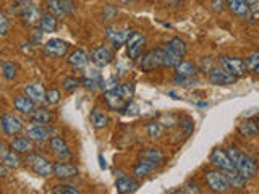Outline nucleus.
Instances as JSON below:
<instances>
[{"label": "nucleus", "mask_w": 259, "mask_h": 194, "mask_svg": "<svg viewBox=\"0 0 259 194\" xmlns=\"http://www.w3.org/2000/svg\"><path fill=\"white\" fill-rule=\"evenodd\" d=\"M225 152H227V156L230 157L233 168L237 170V172L243 178H245V180H251V178H254V175L257 173V165H256V162L253 159H251L249 156H246V154H243L237 148H229Z\"/></svg>", "instance_id": "obj_1"}, {"label": "nucleus", "mask_w": 259, "mask_h": 194, "mask_svg": "<svg viewBox=\"0 0 259 194\" xmlns=\"http://www.w3.org/2000/svg\"><path fill=\"white\" fill-rule=\"evenodd\" d=\"M26 165L32 170V173H36L39 176H51L54 173V165L51 160H47L42 156H37V154H28L26 157Z\"/></svg>", "instance_id": "obj_2"}, {"label": "nucleus", "mask_w": 259, "mask_h": 194, "mask_svg": "<svg viewBox=\"0 0 259 194\" xmlns=\"http://www.w3.org/2000/svg\"><path fill=\"white\" fill-rule=\"evenodd\" d=\"M125 44H126V52H128L130 59L138 60L141 57L143 48L146 45V37H144V34H141V32L133 31V32H130Z\"/></svg>", "instance_id": "obj_3"}, {"label": "nucleus", "mask_w": 259, "mask_h": 194, "mask_svg": "<svg viewBox=\"0 0 259 194\" xmlns=\"http://www.w3.org/2000/svg\"><path fill=\"white\" fill-rule=\"evenodd\" d=\"M204 180H206L209 188L212 189L214 192H225V191H229V188H230L229 181H227L225 173L221 172V170H210V172H207L204 175Z\"/></svg>", "instance_id": "obj_4"}, {"label": "nucleus", "mask_w": 259, "mask_h": 194, "mask_svg": "<svg viewBox=\"0 0 259 194\" xmlns=\"http://www.w3.org/2000/svg\"><path fill=\"white\" fill-rule=\"evenodd\" d=\"M219 63H221V67L224 71L230 73V75L233 76H241L245 75L246 71V67H245V62H243L241 59H238V57H227V55H222L219 57Z\"/></svg>", "instance_id": "obj_5"}, {"label": "nucleus", "mask_w": 259, "mask_h": 194, "mask_svg": "<svg viewBox=\"0 0 259 194\" xmlns=\"http://www.w3.org/2000/svg\"><path fill=\"white\" fill-rule=\"evenodd\" d=\"M70 51V44L67 40L54 37L51 40H47L44 45V54L47 57H52V59H60V57H65Z\"/></svg>", "instance_id": "obj_6"}, {"label": "nucleus", "mask_w": 259, "mask_h": 194, "mask_svg": "<svg viewBox=\"0 0 259 194\" xmlns=\"http://www.w3.org/2000/svg\"><path fill=\"white\" fill-rule=\"evenodd\" d=\"M20 18L21 21L26 24V26H39L40 18H42V13H40V8L31 4H24V7L20 8Z\"/></svg>", "instance_id": "obj_7"}, {"label": "nucleus", "mask_w": 259, "mask_h": 194, "mask_svg": "<svg viewBox=\"0 0 259 194\" xmlns=\"http://www.w3.org/2000/svg\"><path fill=\"white\" fill-rule=\"evenodd\" d=\"M113 51L109 47V45H99L91 51V60L94 65H97V67H107V65H110L113 62Z\"/></svg>", "instance_id": "obj_8"}, {"label": "nucleus", "mask_w": 259, "mask_h": 194, "mask_svg": "<svg viewBox=\"0 0 259 194\" xmlns=\"http://www.w3.org/2000/svg\"><path fill=\"white\" fill-rule=\"evenodd\" d=\"M104 102L109 105V109L115 110V112L126 109V105L130 104L125 97L121 95V92L118 91V86L104 92Z\"/></svg>", "instance_id": "obj_9"}, {"label": "nucleus", "mask_w": 259, "mask_h": 194, "mask_svg": "<svg viewBox=\"0 0 259 194\" xmlns=\"http://www.w3.org/2000/svg\"><path fill=\"white\" fill-rule=\"evenodd\" d=\"M0 126H2L5 134L15 136L23 129V121L16 115H13V113H4V115L0 117Z\"/></svg>", "instance_id": "obj_10"}, {"label": "nucleus", "mask_w": 259, "mask_h": 194, "mask_svg": "<svg viewBox=\"0 0 259 194\" xmlns=\"http://www.w3.org/2000/svg\"><path fill=\"white\" fill-rule=\"evenodd\" d=\"M164 60V48H154V51L148 52L141 60V70L143 71H151L162 65Z\"/></svg>", "instance_id": "obj_11"}, {"label": "nucleus", "mask_w": 259, "mask_h": 194, "mask_svg": "<svg viewBox=\"0 0 259 194\" xmlns=\"http://www.w3.org/2000/svg\"><path fill=\"white\" fill-rule=\"evenodd\" d=\"M54 129L49 128L47 125H32L31 128H28L26 136L32 142H44L46 139L52 136Z\"/></svg>", "instance_id": "obj_12"}, {"label": "nucleus", "mask_w": 259, "mask_h": 194, "mask_svg": "<svg viewBox=\"0 0 259 194\" xmlns=\"http://www.w3.org/2000/svg\"><path fill=\"white\" fill-rule=\"evenodd\" d=\"M209 81L215 86H229L237 83V76H233L221 68H212L209 73Z\"/></svg>", "instance_id": "obj_13"}, {"label": "nucleus", "mask_w": 259, "mask_h": 194, "mask_svg": "<svg viewBox=\"0 0 259 194\" xmlns=\"http://www.w3.org/2000/svg\"><path fill=\"white\" fill-rule=\"evenodd\" d=\"M78 173H79L78 167L68 164V162H65V160L54 165V175L57 178H60V180H70V178L78 176Z\"/></svg>", "instance_id": "obj_14"}, {"label": "nucleus", "mask_w": 259, "mask_h": 194, "mask_svg": "<svg viewBox=\"0 0 259 194\" xmlns=\"http://www.w3.org/2000/svg\"><path fill=\"white\" fill-rule=\"evenodd\" d=\"M210 162H212V164L219 170H222V172H227V170H232L233 168V164H232L230 157L227 156V152L222 151L221 148H215L212 151V154H210Z\"/></svg>", "instance_id": "obj_15"}, {"label": "nucleus", "mask_w": 259, "mask_h": 194, "mask_svg": "<svg viewBox=\"0 0 259 194\" xmlns=\"http://www.w3.org/2000/svg\"><path fill=\"white\" fill-rule=\"evenodd\" d=\"M49 144H51V149L52 152L55 154L57 157H59L60 160H70L71 159V152L68 149L67 142H65L62 137L55 136V137H51V141H49Z\"/></svg>", "instance_id": "obj_16"}, {"label": "nucleus", "mask_w": 259, "mask_h": 194, "mask_svg": "<svg viewBox=\"0 0 259 194\" xmlns=\"http://www.w3.org/2000/svg\"><path fill=\"white\" fill-rule=\"evenodd\" d=\"M130 29H113V28H107L105 29V36H107V39L112 42V45L118 48L121 44L126 42V39L130 36Z\"/></svg>", "instance_id": "obj_17"}, {"label": "nucleus", "mask_w": 259, "mask_h": 194, "mask_svg": "<svg viewBox=\"0 0 259 194\" xmlns=\"http://www.w3.org/2000/svg\"><path fill=\"white\" fill-rule=\"evenodd\" d=\"M36 102L29 99L28 95H16L15 101H13V105H15V110H18L23 115H31L32 112L36 109Z\"/></svg>", "instance_id": "obj_18"}, {"label": "nucleus", "mask_w": 259, "mask_h": 194, "mask_svg": "<svg viewBox=\"0 0 259 194\" xmlns=\"http://www.w3.org/2000/svg\"><path fill=\"white\" fill-rule=\"evenodd\" d=\"M225 4H227V7H229L230 13L238 16V18H246L251 12L245 0H225Z\"/></svg>", "instance_id": "obj_19"}, {"label": "nucleus", "mask_w": 259, "mask_h": 194, "mask_svg": "<svg viewBox=\"0 0 259 194\" xmlns=\"http://www.w3.org/2000/svg\"><path fill=\"white\" fill-rule=\"evenodd\" d=\"M10 148L18 154H29L32 151V141L28 136H16L10 142Z\"/></svg>", "instance_id": "obj_20"}, {"label": "nucleus", "mask_w": 259, "mask_h": 194, "mask_svg": "<svg viewBox=\"0 0 259 194\" xmlns=\"http://www.w3.org/2000/svg\"><path fill=\"white\" fill-rule=\"evenodd\" d=\"M24 92H26V95L29 97V99L34 101V102L46 101V89H44V86L40 84V83L26 84V86H24Z\"/></svg>", "instance_id": "obj_21"}, {"label": "nucleus", "mask_w": 259, "mask_h": 194, "mask_svg": "<svg viewBox=\"0 0 259 194\" xmlns=\"http://www.w3.org/2000/svg\"><path fill=\"white\" fill-rule=\"evenodd\" d=\"M115 186H117V191L120 194H130V192H135L138 189V183L133 180V178L125 176V175H121L118 178V180L115 181Z\"/></svg>", "instance_id": "obj_22"}, {"label": "nucleus", "mask_w": 259, "mask_h": 194, "mask_svg": "<svg viewBox=\"0 0 259 194\" xmlns=\"http://www.w3.org/2000/svg\"><path fill=\"white\" fill-rule=\"evenodd\" d=\"M68 63L75 68H84L89 63V55L81 48H76L68 55Z\"/></svg>", "instance_id": "obj_23"}, {"label": "nucleus", "mask_w": 259, "mask_h": 194, "mask_svg": "<svg viewBox=\"0 0 259 194\" xmlns=\"http://www.w3.org/2000/svg\"><path fill=\"white\" fill-rule=\"evenodd\" d=\"M157 164L156 162H151V160H146L143 159L141 162H138V164L133 167V175L136 178H141V176H146V175H149L152 170H156Z\"/></svg>", "instance_id": "obj_24"}, {"label": "nucleus", "mask_w": 259, "mask_h": 194, "mask_svg": "<svg viewBox=\"0 0 259 194\" xmlns=\"http://www.w3.org/2000/svg\"><path fill=\"white\" fill-rule=\"evenodd\" d=\"M225 176H227V181H229L230 188H235V189H243L246 184V180L243 178L237 170L232 168V170H227V172H224Z\"/></svg>", "instance_id": "obj_25"}, {"label": "nucleus", "mask_w": 259, "mask_h": 194, "mask_svg": "<svg viewBox=\"0 0 259 194\" xmlns=\"http://www.w3.org/2000/svg\"><path fill=\"white\" fill-rule=\"evenodd\" d=\"M31 120L36 125H49L52 121V113L44 107H39L31 113Z\"/></svg>", "instance_id": "obj_26"}, {"label": "nucleus", "mask_w": 259, "mask_h": 194, "mask_svg": "<svg viewBox=\"0 0 259 194\" xmlns=\"http://www.w3.org/2000/svg\"><path fill=\"white\" fill-rule=\"evenodd\" d=\"M57 26H59V23H57L55 15H52V13H44L42 15V18H40V23H39V29L40 31H42V32H55Z\"/></svg>", "instance_id": "obj_27"}, {"label": "nucleus", "mask_w": 259, "mask_h": 194, "mask_svg": "<svg viewBox=\"0 0 259 194\" xmlns=\"http://www.w3.org/2000/svg\"><path fill=\"white\" fill-rule=\"evenodd\" d=\"M237 131H238V134H241V136L251 137V136L257 134L259 128H257V123H254L253 120H245V121H241V123L238 125Z\"/></svg>", "instance_id": "obj_28"}, {"label": "nucleus", "mask_w": 259, "mask_h": 194, "mask_svg": "<svg viewBox=\"0 0 259 194\" xmlns=\"http://www.w3.org/2000/svg\"><path fill=\"white\" fill-rule=\"evenodd\" d=\"M47 2H49V8H51L52 15L62 16V15H67L68 10H71V7L67 0H47Z\"/></svg>", "instance_id": "obj_29"}, {"label": "nucleus", "mask_w": 259, "mask_h": 194, "mask_svg": "<svg viewBox=\"0 0 259 194\" xmlns=\"http://www.w3.org/2000/svg\"><path fill=\"white\" fill-rule=\"evenodd\" d=\"M91 123L94 128L101 129V128H105L109 125V117L105 115L104 112H101L99 109H93L91 110Z\"/></svg>", "instance_id": "obj_30"}, {"label": "nucleus", "mask_w": 259, "mask_h": 194, "mask_svg": "<svg viewBox=\"0 0 259 194\" xmlns=\"http://www.w3.org/2000/svg\"><path fill=\"white\" fill-rule=\"evenodd\" d=\"M168 51H172L174 54H177L178 57H185L186 52H188V47H186L185 40H182L180 37H174L170 39V42L167 44Z\"/></svg>", "instance_id": "obj_31"}, {"label": "nucleus", "mask_w": 259, "mask_h": 194, "mask_svg": "<svg viewBox=\"0 0 259 194\" xmlns=\"http://www.w3.org/2000/svg\"><path fill=\"white\" fill-rule=\"evenodd\" d=\"M194 65L191 62H186V60H180L175 65V73L177 76H194Z\"/></svg>", "instance_id": "obj_32"}, {"label": "nucleus", "mask_w": 259, "mask_h": 194, "mask_svg": "<svg viewBox=\"0 0 259 194\" xmlns=\"http://www.w3.org/2000/svg\"><path fill=\"white\" fill-rule=\"evenodd\" d=\"M4 164L8 168H18L21 165V159H20V154L10 151V152H5L4 154Z\"/></svg>", "instance_id": "obj_33"}, {"label": "nucleus", "mask_w": 259, "mask_h": 194, "mask_svg": "<svg viewBox=\"0 0 259 194\" xmlns=\"http://www.w3.org/2000/svg\"><path fill=\"white\" fill-rule=\"evenodd\" d=\"M141 157L146 159V160H151V162H156V164H159V162H162V159H164V154H162L159 149H154V148H149L141 152Z\"/></svg>", "instance_id": "obj_34"}, {"label": "nucleus", "mask_w": 259, "mask_h": 194, "mask_svg": "<svg viewBox=\"0 0 259 194\" xmlns=\"http://www.w3.org/2000/svg\"><path fill=\"white\" fill-rule=\"evenodd\" d=\"M182 60V57H178L177 54H174L172 51H164V60H162V65H164V67H168V68H175V65Z\"/></svg>", "instance_id": "obj_35"}, {"label": "nucleus", "mask_w": 259, "mask_h": 194, "mask_svg": "<svg viewBox=\"0 0 259 194\" xmlns=\"http://www.w3.org/2000/svg\"><path fill=\"white\" fill-rule=\"evenodd\" d=\"M0 68H2V71H4L5 79H8V81L15 79V76H16V65L15 63H12V62H2V63H0Z\"/></svg>", "instance_id": "obj_36"}, {"label": "nucleus", "mask_w": 259, "mask_h": 194, "mask_svg": "<svg viewBox=\"0 0 259 194\" xmlns=\"http://www.w3.org/2000/svg\"><path fill=\"white\" fill-rule=\"evenodd\" d=\"M60 101H62V94H60L59 89L52 87V89H49V91H46V102L47 104L57 105Z\"/></svg>", "instance_id": "obj_37"}, {"label": "nucleus", "mask_w": 259, "mask_h": 194, "mask_svg": "<svg viewBox=\"0 0 259 194\" xmlns=\"http://www.w3.org/2000/svg\"><path fill=\"white\" fill-rule=\"evenodd\" d=\"M52 192H55V194H78L79 191L71 184H57L52 188Z\"/></svg>", "instance_id": "obj_38"}, {"label": "nucleus", "mask_w": 259, "mask_h": 194, "mask_svg": "<svg viewBox=\"0 0 259 194\" xmlns=\"http://www.w3.org/2000/svg\"><path fill=\"white\" fill-rule=\"evenodd\" d=\"M257 65H259V52H254V54H251V55L246 57V62H245L246 70L254 71Z\"/></svg>", "instance_id": "obj_39"}, {"label": "nucleus", "mask_w": 259, "mask_h": 194, "mask_svg": "<svg viewBox=\"0 0 259 194\" xmlns=\"http://www.w3.org/2000/svg\"><path fill=\"white\" fill-rule=\"evenodd\" d=\"M79 84H81V81H78L76 78H71V76L65 78V79L62 81V86H63L65 91H73V89L78 87Z\"/></svg>", "instance_id": "obj_40"}, {"label": "nucleus", "mask_w": 259, "mask_h": 194, "mask_svg": "<svg viewBox=\"0 0 259 194\" xmlns=\"http://www.w3.org/2000/svg\"><path fill=\"white\" fill-rule=\"evenodd\" d=\"M175 83L180 84V86L188 87V86H194V84H196V78H194V76H177Z\"/></svg>", "instance_id": "obj_41"}, {"label": "nucleus", "mask_w": 259, "mask_h": 194, "mask_svg": "<svg viewBox=\"0 0 259 194\" xmlns=\"http://www.w3.org/2000/svg\"><path fill=\"white\" fill-rule=\"evenodd\" d=\"M8 29H10V20H8L5 15L0 13V37L7 36Z\"/></svg>", "instance_id": "obj_42"}, {"label": "nucleus", "mask_w": 259, "mask_h": 194, "mask_svg": "<svg viewBox=\"0 0 259 194\" xmlns=\"http://www.w3.org/2000/svg\"><path fill=\"white\" fill-rule=\"evenodd\" d=\"M148 134L151 137H156L159 134V125L157 123H149L148 125Z\"/></svg>", "instance_id": "obj_43"}, {"label": "nucleus", "mask_w": 259, "mask_h": 194, "mask_svg": "<svg viewBox=\"0 0 259 194\" xmlns=\"http://www.w3.org/2000/svg\"><path fill=\"white\" fill-rule=\"evenodd\" d=\"M117 86H118V79H115V78H110V79H107L104 83L105 91H109V89H113V87H117Z\"/></svg>", "instance_id": "obj_44"}, {"label": "nucleus", "mask_w": 259, "mask_h": 194, "mask_svg": "<svg viewBox=\"0 0 259 194\" xmlns=\"http://www.w3.org/2000/svg\"><path fill=\"white\" fill-rule=\"evenodd\" d=\"M182 192H201V189L198 188V184H186V188L182 189Z\"/></svg>", "instance_id": "obj_45"}, {"label": "nucleus", "mask_w": 259, "mask_h": 194, "mask_svg": "<svg viewBox=\"0 0 259 194\" xmlns=\"http://www.w3.org/2000/svg\"><path fill=\"white\" fill-rule=\"evenodd\" d=\"M245 2L248 4L249 10H259V0H245Z\"/></svg>", "instance_id": "obj_46"}, {"label": "nucleus", "mask_w": 259, "mask_h": 194, "mask_svg": "<svg viewBox=\"0 0 259 194\" xmlns=\"http://www.w3.org/2000/svg\"><path fill=\"white\" fill-rule=\"evenodd\" d=\"M212 8H214L215 12H222L224 10V2H222V0H214Z\"/></svg>", "instance_id": "obj_47"}, {"label": "nucleus", "mask_w": 259, "mask_h": 194, "mask_svg": "<svg viewBox=\"0 0 259 194\" xmlns=\"http://www.w3.org/2000/svg\"><path fill=\"white\" fill-rule=\"evenodd\" d=\"M8 175V167L5 164H0V178H5Z\"/></svg>", "instance_id": "obj_48"}, {"label": "nucleus", "mask_w": 259, "mask_h": 194, "mask_svg": "<svg viewBox=\"0 0 259 194\" xmlns=\"http://www.w3.org/2000/svg\"><path fill=\"white\" fill-rule=\"evenodd\" d=\"M99 165H101V168H107V164H105V159L102 157V156H99Z\"/></svg>", "instance_id": "obj_49"}, {"label": "nucleus", "mask_w": 259, "mask_h": 194, "mask_svg": "<svg viewBox=\"0 0 259 194\" xmlns=\"http://www.w3.org/2000/svg\"><path fill=\"white\" fill-rule=\"evenodd\" d=\"M0 154H4V144H2V141H0Z\"/></svg>", "instance_id": "obj_50"}, {"label": "nucleus", "mask_w": 259, "mask_h": 194, "mask_svg": "<svg viewBox=\"0 0 259 194\" xmlns=\"http://www.w3.org/2000/svg\"><path fill=\"white\" fill-rule=\"evenodd\" d=\"M20 2H23V4H31L32 0H20Z\"/></svg>", "instance_id": "obj_51"}, {"label": "nucleus", "mask_w": 259, "mask_h": 194, "mask_svg": "<svg viewBox=\"0 0 259 194\" xmlns=\"http://www.w3.org/2000/svg\"><path fill=\"white\" fill-rule=\"evenodd\" d=\"M254 73H257V75H259V65H257V67H256V70H254Z\"/></svg>", "instance_id": "obj_52"}, {"label": "nucleus", "mask_w": 259, "mask_h": 194, "mask_svg": "<svg viewBox=\"0 0 259 194\" xmlns=\"http://www.w3.org/2000/svg\"><path fill=\"white\" fill-rule=\"evenodd\" d=\"M257 128H259V117H257Z\"/></svg>", "instance_id": "obj_53"}]
</instances>
